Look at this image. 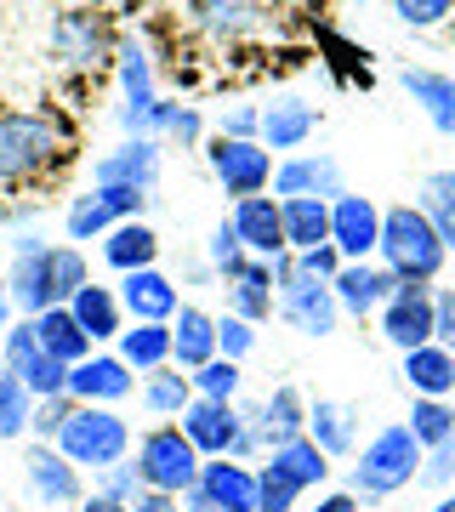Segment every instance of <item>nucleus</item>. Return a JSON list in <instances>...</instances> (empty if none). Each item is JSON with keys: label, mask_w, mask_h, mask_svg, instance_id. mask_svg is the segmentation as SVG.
Here are the masks:
<instances>
[{"label": "nucleus", "mask_w": 455, "mask_h": 512, "mask_svg": "<svg viewBox=\"0 0 455 512\" xmlns=\"http://www.w3.org/2000/svg\"><path fill=\"white\" fill-rule=\"evenodd\" d=\"M421 456H427V450L416 444V433H410L404 421H387V427H376V433L359 444V456L347 467V490L359 495L364 507H382V501L404 495L421 478Z\"/></svg>", "instance_id": "obj_3"}, {"label": "nucleus", "mask_w": 455, "mask_h": 512, "mask_svg": "<svg viewBox=\"0 0 455 512\" xmlns=\"http://www.w3.org/2000/svg\"><path fill=\"white\" fill-rule=\"evenodd\" d=\"M131 512H182V495H160V490H143L131 501Z\"/></svg>", "instance_id": "obj_56"}, {"label": "nucleus", "mask_w": 455, "mask_h": 512, "mask_svg": "<svg viewBox=\"0 0 455 512\" xmlns=\"http://www.w3.org/2000/svg\"><path fill=\"white\" fill-rule=\"evenodd\" d=\"M86 279H91V262L69 239H52V245H40L29 256H12V268H6V285H12V302H18L23 319H35L46 308H69Z\"/></svg>", "instance_id": "obj_2"}, {"label": "nucleus", "mask_w": 455, "mask_h": 512, "mask_svg": "<svg viewBox=\"0 0 455 512\" xmlns=\"http://www.w3.org/2000/svg\"><path fill=\"white\" fill-rule=\"evenodd\" d=\"M273 148L262 137H205V171L211 183L234 200H251V194H268L273 188Z\"/></svg>", "instance_id": "obj_10"}, {"label": "nucleus", "mask_w": 455, "mask_h": 512, "mask_svg": "<svg viewBox=\"0 0 455 512\" xmlns=\"http://www.w3.org/2000/svg\"><path fill=\"white\" fill-rule=\"evenodd\" d=\"M262 433H268V450L308 439V393L296 382H279L273 393H262Z\"/></svg>", "instance_id": "obj_34"}, {"label": "nucleus", "mask_w": 455, "mask_h": 512, "mask_svg": "<svg viewBox=\"0 0 455 512\" xmlns=\"http://www.w3.org/2000/svg\"><path fill=\"white\" fill-rule=\"evenodd\" d=\"M427 512H455V490H444V495H433V507Z\"/></svg>", "instance_id": "obj_60"}, {"label": "nucleus", "mask_w": 455, "mask_h": 512, "mask_svg": "<svg viewBox=\"0 0 455 512\" xmlns=\"http://www.w3.org/2000/svg\"><path fill=\"white\" fill-rule=\"evenodd\" d=\"M200 490L217 501V512H256V467L234 456H217L200 467Z\"/></svg>", "instance_id": "obj_32"}, {"label": "nucleus", "mask_w": 455, "mask_h": 512, "mask_svg": "<svg viewBox=\"0 0 455 512\" xmlns=\"http://www.w3.org/2000/svg\"><path fill=\"white\" fill-rule=\"evenodd\" d=\"M114 291H120V308H126L131 325H171L177 308H182V285H177V274H165V268L120 274Z\"/></svg>", "instance_id": "obj_19"}, {"label": "nucleus", "mask_w": 455, "mask_h": 512, "mask_svg": "<svg viewBox=\"0 0 455 512\" xmlns=\"http://www.w3.org/2000/svg\"><path fill=\"white\" fill-rule=\"evenodd\" d=\"M302 512H364V501L353 490H319Z\"/></svg>", "instance_id": "obj_54"}, {"label": "nucleus", "mask_w": 455, "mask_h": 512, "mask_svg": "<svg viewBox=\"0 0 455 512\" xmlns=\"http://www.w3.org/2000/svg\"><path fill=\"white\" fill-rule=\"evenodd\" d=\"M404 97L427 114V126L438 137H455V74L450 69H427V63H404L399 69Z\"/></svg>", "instance_id": "obj_25"}, {"label": "nucleus", "mask_w": 455, "mask_h": 512, "mask_svg": "<svg viewBox=\"0 0 455 512\" xmlns=\"http://www.w3.org/2000/svg\"><path fill=\"white\" fill-rule=\"evenodd\" d=\"M262 131V103H228L217 114V137H256Z\"/></svg>", "instance_id": "obj_51"}, {"label": "nucleus", "mask_w": 455, "mask_h": 512, "mask_svg": "<svg viewBox=\"0 0 455 512\" xmlns=\"http://www.w3.org/2000/svg\"><path fill=\"white\" fill-rule=\"evenodd\" d=\"M57 450L80 473H103V467H114V461H126L137 450V433H131V421L114 404H74V416L57 433Z\"/></svg>", "instance_id": "obj_6"}, {"label": "nucleus", "mask_w": 455, "mask_h": 512, "mask_svg": "<svg viewBox=\"0 0 455 512\" xmlns=\"http://www.w3.org/2000/svg\"><path fill=\"white\" fill-rule=\"evenodd\" d=\"M217 291H222V302H228V313L251 319V325H268V319H279L273 262H256V256H245L239 268H228V274L217 279Z\"/></svg>", "instance_id": "obj_20"}, {"label": "nucleus", "mask_w": 455, "mask_h": 512, "mask_svg": "<svg viewBox=\"0 0 455 512\" xmlns=\"http://www.w3.org/2000/svg\"><path fill=\"white\" fill-rule=\"evenodd\" d=\"M433 319H438V342L455 348V285H433Z\"/></svg>", "instance_id": "obj_53"}, {"label": "nucleus", "mask_w": 455, "mask_h": 512, "mask_svg": "<svg viewBox=\"0 0 455 512\" xmlns=\"http://www.w3.org/2000/svg\"><path fill=\"white\" fill-rule=\"evenodd\" d=\"M364 433V410L353 399H308V439L330 461H353Z\"/></svg>", "instance_id": "obj_24"}, {"label": "nucleus", "mask_w": 455, "mask_h": 512, "mask_svg": "<svg viewBox=\"0 0 455 512\" xmlns=\"http://www.w3.org/2000/svg\"><path fill=\"white\" fill-rule=\"evenodd\" d=\"M137 382H143V376H137L114 348H97L91 359L69 365V399L74 404H114V410H120L126 399H137Z\"/></svg>", "instance_id": "obj_18"}, {"label": "nucleus", "mask_w": 455, "mask_h": 512, "mask_svg": "<svg viewBox=\"0 0 455 512\" xmlns=\"http://www.w3.org/2000/svg\"><path fill=\"white\" fill-rule=\"evenodd\" d=\"M69 313L80 319V330L91 336V348H114V342H120V330L131 325L126 308H120V291H114V285H97V279H86V285L74 291Z\"/></svg>", "instance_id": "obj_29"}, {"label": "nucleus", "mask_w": 455, "mask_h": 512, "mask_svg": "<svg viewBox=\"0 0 455 512\" xmlns=\"http://www.w3.org/2000/svg\"><path fill=\"white\" fill-rule=\"evenodd\" d=\"M273 200H336L347 194V177H342V160L330 148H302V154H285L273 165Z\"/></svg>", "instance_id": "obj_13"}, {"label": "nucleus", "mask_w": 455, "mask_h": 512, "mask_svg": "<svg viewBox=\"0 0 455 512\" xmlns=\"http://www.w3.org/2000/svg\"><path fill=\"white\" fill-rule=\"evenodd\" d=\"M228 222H234L245 256H256V262H279V256L291 251V245H285V217H279V200H273V194L234 200L228 205Z\"/></svg>", "instance_id": "obj_22"}, {"label": "nucleus", "mask_w": 455, "mask_h": 512, "mask_svg": "<svg viewBox=\"0 0 455 512\" xmlns=\"http://www.w3.org/2000/svg\"><path fill=\"white\" fill-rule=\"evenodd\" d=\"M23 313H18V302H12V285H6V279H0V342H6V330L18 325Z\"/></svg>", "instance_id": "obj_57"}, {"label": "nucleus", "mask_w": 455, "mask_h": 512, "mask_svg": "<svg viewBox=\"0 0 455 512\" xmlns=\"http://www.w3.org/2000/svg\"><path fill=\"white\" fill-rule=\"evenodd\" d=\"M154 137H160L165 148H205V114H200V103L165 97L160 114H154Z\"/></svg>", "instance_id": "obj_40"}, {"label": "nucleus", "mask_w": 455, "mask_h": 512, "mask_svg": "<svg viewBox=\"0 0 455 512\" xmlns=\"http://www.w3.org/2000/svg\"><path fill=\"white\" fill-rule=\"evenodd\" d=\"M211 359H217V313L200 308V302H182L177 319H171V365H182L194 376Z\"/></svg>", "instance_id": "obj_30"}, {"label": "nucleus", "mask_w": 455, "mask_h": 512, "mask_svg": "<svg viewBox=\"0 0 455 512\" xmlns=\"http://www.w3.org/2000/svg\"><path fill=\"white\" fill-rule=\"evenodd\" d=\"M177 427L188 433V444H194V450H200L205 461L234 456V444H239V404L194 399L188 410H182V421H177Z\"/></svg>", "instance_id": "obj_27"}, {"label": "nucleus", "mask_w": 455, "mask_h": 512, "mask_svg": "<svg viewBox=\"0 0 455 512\" xmlns=\"http://www.w3.org/2000/svg\"><path fill=\"white\" fill-rule=\"evenodd\" d=\"M416 484H421V490H433V495L455 490V433L421 456V478H416Z\"/></svg>", "instance_id": "obj_49"}, {"label": "nucleus", "mask_w": 455, "mask_h": 512, "mask_svg": "<svg viewBox=\"0 0 455 512\" xmlns=\"http://www.w3.org/2000/svg\"><path fill=\"white\" fill-rule=\"evenodd\" d=\"M194 399H200V393H194V376L182 365H165V370H154V376L137 382V404H143L148 421H182V410Z\"/></svg>", "instance_id": "obj_33"}, {"label": "nucleus", "mask_w": 455, "mask_h": 512, "mask_svg": "<svg viewBox=\"0 0 455 512\" xmlns=\"http://www.w3.org/2000/svg\"><path fill=\"white\" fill-rule=\"evenodd\" d=\"M182 512H217V501H211V495H205L200 484H194V490L182 495Z\"/></svg>", "instance_id": "obj_59"}, {"label": "nucleus", "mask_w": 455, "mask_h": 512, "mask_svg": "<svg viewBox=\"0 0 455 512\" xmlns=\"http://www.w3.org/2000/svg\"><path fill=\"white\" fill-rule=\"evenodd\" d=\"M114 353H120L137 376H154V370L171 365V325H126L120 342H114Z\"/></svg>", "instance_id": "obj_37"}, {"label": "nucleus", "mask_w": 455, "mask_h": 512, "mask_svg": "<svg viewBox=\"0 0 455 512\" xmlns=\"http://www.w3.org/2000/svg\"><path fill=\"white\" fill-rule=\"evenodd\" d=\"M302 501L308 495L296 490L273 461H256V512H302Z\"/></svg>", "instance_id": "obj_44"}, {"label": "nucleus", "mask_w": 455, "mask_h": 512, "mask_svg": "<svg viewBox=\"0 0 455 512\" xmlns=\"http://www.w3.org/2000/svg\"><path fill=\"white\" fill-rule=\"evenodd\" d=\"M387 274L399 285H438L444 262H450V245L438 239V228L421 217V205H387L382 211V251H376Z\"/></svg>", "instance_id": "obj_4"}, {"label": "nucleus", "mask_w": 455, "mask_h": 512, "mask_svg": "<svg viewBox=\"0 0 455 512\" xmlns=\"http://www.w3.org/2000/svg\"><path fill=\"white\" fill-rule=\"evenodd\" d=\"M194 393L200 399H217V404H239L245 399V365H234V359H211V365L194 370Z\"/></svg>", "instance_id": "obj_43"}, {"label": "nucleus", "mask_w": 455, "mask_h": 512, "mask_svg": "<svg viewBox=\"0 0 455 512\" xmlns=\"http://www.w3.org/2000/svg\"><path fill=\"white\" fill-rule=\"evenodd\" d=\"M205 262H211V268H217V279L228 274V268H239V262H245V245H239V234H234V222L222 217L217 228H211V234H205Z\"/></svg>", "instance_id": "obj_50"}, {"label": "nucleus", "mask_w": 455, "mask_h": 512, "mask_svg": "<svg viewBox=\"0 0 455 512\" xmlns=\"http://www.w3.org/2000/svg\"><path fill=\"white\" fill-rule=\"evenodd\" d=\"M217 353L222 359H234V365H245V359L256 353V325L251 319H239V313L222 308L217 313Z\"/></svg>", "instance_id": "obj_47"}, {"label": "nucleus", "mask_w": 455, "mask_h": 512, "mask_svg": "<svg viewBox=\"0 0 455 512\" xmlns=\"http://www.w3.org/2000/svg\"><path fill=\"white\" fill-rule=\"evenodd\" d=\"M279 217H285V245L291 251L330 245V200H279Z\"/></svg>", "instance_id": "obj_38"}, {"label": "nucleus", "mask_w": 455, "mask_h": 512, "mask_svg": "<svg viewBox=\"0 0 455 512\" xmlns=\"http://www.w3.org/2000/svg\"><path fill=\"white\" fill-rule=\"evenodd\" d=\"M182 18L194 23L205 40L234 46V40L256 35V23H262V0H182Z\"/></svg>", "instance_id": "obj_28"}, {"label": "nucleus", "mask_w": 455, "mask_h": 512, "mask_svg": "<svg viewBox=\"0 0 455 512\" xmlns=\"http://www.w3.org/2000/svg\"><path fill=\"white\" fill-rule=\"evenodd\" d=\"M74 160V131L52 109H0V194L46 188Z\"/></svg>", "instance_id": "obj_1"}, {"label": "nucleus", "mask_w": 455, "mask_h": 512, "mask_svg": "<svg viewBox=\"0 0 455 512\" xmlns=\"http://www.w3.org/2000/svg\"><path fill=\"white\" fill-rule=\"evenodd\" d=\"M0 365L12 370L35 399H57V393H69V365H57L52 353L40 348L29 319H18V325L6 330V342H0Z\"/></svg>", "instance_id": "obj_15"}, {"label": "nucleus", "mask_w": 455, "mask_h": 512, "mask_svg": "<svg viewBox=\"0 0 455 512\" xmlns=\"http://www.w3.org/2000/svg\"><path fill=\"white\" fill-rule=\"evenodd\" d=\"M131 461H137V473H143V490H160V495H188L200 484V467H205V456L188 444V433H182L177 421L143 427Z\"/></svg>", "instance_id": "obj_7"}, {"label": "nucleus", "mask_w": 455, "mask_h": 512, "mask_svg": "<svg viewBox=\"0 0 455 512\" xmlns=\"http://www.w3.org/2000/svg\"><path fill=\"white\" fill-rule=\"evenodd\" d=\"M177 285H194V291H205V285H217V268H211L205 256H188V262H182V274H177Z\"/></svg>", "instance_id": "obj_55"}, {"label": "nucleus", "mask_w": 455, "mask_h": 512, "mask_svg": "<svg viewBox=\"0 0 455 512\" xmlns=\"http://www.w3.org/2000/svg\"><path fill=\"white\" fill-rule=\"evenodd\" d=\"M18 467H23V490L35 495L40 507H80L86 501V473L57 444H29Z\"/></svg>", "instance_id": "obj_16"}, {"label": "nucleus", "mask_w": 455, "mask_h": 512, "mask_svg": "<svg viewBox=\"0 0 455 512\" xmlns=\"http://www.w3.org/2000/svg\"><path fill=\"white\" fill-rule=\"evenodd\" d=\"M74 416V399L57 393V399H35V416H29V444H57L63 421Z\"/></svg>", "instance_id": "obj_48"}, {"label": "nucleus", "mask_w": 455, "mask_h": 512, "mask_svg": "<svg viewBox=\"0 0 455 512\" xmlns=\"http://www.w3.org/2000/svg\"><path fill=\"white\" fill-rule=\"evenodd\" d=\"M330 291H336V308H342V319H376V313L393 302V291H399V279L387 274L382 262H342V274L330 279Z\"/></svg>", "instance_id": "obj_21"}, {"label": "nucleus", "mask_w": 455, "mask_h": 512, "mask_svg": "<svg viewBox=\"0 0 455 512\" xmlns=\"http://www.w3.org/2000/svg\"><path fill=\"white\" fill-rule=\"evenodd\" d=\"M91 495H109V501H137L143 495V473H137V461H114V467H103V473H91Z\"/></svg>", "instance_id": "obj_46"}, {"label": "nucleus", "mask_w": 455, "mask_h": 512, "mask_svg": "<svg viewBox=\"0 0 455 512\" xmlns=\"http://www.w3.org/2000/svg\"><path fill=\"white\" fill-rule=\"evenodd\" d=\"M29 416H35V393L6 370V376H0V444L29 439Z\"/></svg>", "instance_id": "obj_42"}, {"label": "nucleus", "mask_w": 455, "mask_h": 512, "mask_svg": "<svg viewBox=\"0 0 455 512\" xmlns=\"http://www.w3.org/2000/svg\"><path fill=\"white\" fill-rule=\"evenodd\" d=\"M273 291H279V325H291L296 336H313V342H325V336H336V330H342L336 291H330L325 279L302 274L291 251L273 262Z\"/></svg>", "instance_id": "obj_8"}, {"label": "nucleus", "mask_w": 455, "mask_h": 512, "mask_svg": "<svg viewBox=\"0 0 455 512\" xmlns=\"http://www.w3.org/2000/svg\"><path fill=\"white\" fill-rule=\"evenodd\" d=\"M376 330L393 353H410V348H427L438 342V319H433V285H399L393 302L376 313Z\"/></svg>", "instance_id": "obj_17"}, {"label": "nucleus", "mask_w": 455, "mask_h": 512, "mask_svg": "<svg viewBox=\"0 0 455 512\" xmlns=\"http://www.w3.org/2000/svg\"><path fill=\"white\" fill-rule=\"evenodd\" d=\"M80 512H131V507H126V501H109V495H91V490H86Z\"/></svg>", "instance_id": "obj_58"}, {"label": "nucleus", "mask_w": 455, "mask_h": 512, "mask_svg": "<svg viewBox=\"0 0 455 512\" xmlns=\"http://www.w3.org/2000/svg\"><path fill=\"white\" fill-rule=\"evenodd\" d=\"M404 427L416 433L421 450L444 444V439L455 433V399H410V416H404Z\"/></svg>", "instance_id": "obj_41"}, {"label": "nucleus", "mask_w": 455, "mask_h": 512, "mask_svg": "<svg viewBox=\"0 0 455 512\" xmlns=\"http://www.w3.org/2000/svg\"><path fill=\"white\" fill-rule=\"evenodd\" d=\"M399 376L410 387V399H455V348L427 342V348L399 353Z\"/></svg>", "instance_id": "obj_31"}, {"label": "nucleus", "mask_w": 455, "mask_h": 512, "mask_svg": "<svg viewBox=\"0 0 455 512\" xmlns=\"http://www.w3.org/2000/svg\"><path fill=\"white\" fill-rule=\"evenodd\" d=\"M416 205H421V217L433 222L438 239H444V245H450V256H455V165H444V171H427V177H421Z\"/></svg>", "instance_id": "obj_39"}, {"label": "nucleus", "mask_w": 455, "mask_h": 512, "mask_svg": "<svg viewBox=\"0 0 455 512\" xmlns=\"http://www.w3.org/2000/svg\"><path fill=\"white\" fill-rule=\"evenodd\" d=\"M29 325H35V342L52 353L57 365H80V359L97 353V348H91V336L80 330V319H74L69 308H46V313H35Z\"/></svg>", "instance_id": "obj_36"}, {"label": "nucleus", "mask_w": 455, "mask_h": 512, "mask_svg": "<svg viewBox=\"0 0 455 512\" xmlns=\"http://www.w3.org/2000/svg\"><path fill=\"white\" fill-rule=\"evenodd\" d=\"M154 194H137V188H80L69 205H63V239L86 251L91 239H103L114 222H131V217H148Z\"/></svg>", "instance_id": "obj_11"}, {"label": "nucleus", "mask_w": 455, "mask_h": 512, "mask_svg": "<svg viewBox=\"0 0 455 512\" xmlns=\"http://www.w3.org/2000/svg\"><path fill=\"white\" fill-rule=\"evenodd\" d=\"M114 80H120V137H154V114H160L165 92L160 74H154V52H148L143 35H120V52H114Z\"/></svg>", "instance_id": "obj_9"}, {"label": "nucleus", "mask_w": 455, "mask_h": 512, "mask_svg": "<svg viewBox=\"0 0 455 512\" xmlns=\"http://www.w3.org/2000/svg\"><path fill=\"white\" fill-rule=\"evenodd\" d=\"M97 251H103V262L114 268V279H120V274H137V268H160L165 239L148 217H131V222H114L109 234L97 239Z\"/></svg>", "instance_id": "obj_26"}, {"label": "nucleus", "mask_w": 455, "mask_h": 512, "mask_svg": "<svg viewBox=\"0 0 455 512\" xmlns=\"http://www.w3.org/2000/svg\"><path fill=\"white\" fill-rule=\"evenodd\" d=\"M296 256V268H302V274H313V279H336L342 274V251H336V245H313V251H291Z\"/></svg>", "instance_id": "obj_52"}, {"label": "nucleus", "mask_w": 455, "mask_h": 512, "mask_svg": "<svg viewBox=\"0 0 455 512\" xmlns=\"http://www.w3.org/2000/svg\"><path fill=\"white\" fill-rule=\"evenodd\" d=\"M313 131H319V103H308V97H296V92H279L262 103V143L285 160V154H302V148L313 143Z\"/></svg>", "instance_id": "obj_23"}, {"label": "nucleus", "mask_w": 455, "mask_h": 512, "mask_svg": "<svg viewBox=\"0 0 455 512\" xmlns=\"http://www.w3.org/2000/svg\"><path fill=\"white\" fill-rule=\"evenodd\" d=\"M393 6V18L404 29H416V35H433L444 23H455V0H387Z\"/></svg>", "instance_id": "obj_45"}, {"label": "nucleus", "mask_w": 455, "mask_h": 512, "mask_svg": "<svg viewBox=\"0 0 455 512\" xmlns=\"http://www.w3.org/2000/svg\"><path fill=\"white\" fill-rule=\"evenodd\" d=\"M382 211L387 205H376L370 194H336L330 200V245L342 251V262H376V251H382Z\"/></svg>", "instance_id": "obj_14"}, {"label": "nucleus", "mask_w": 455, "mask_h": 512, "mask_svg": "<svg viewBox=\"0 0 455 512\" xmlns=\"http://www.w3.org/2000/svg\"><path fill=\"white\" fill-rule=\"evenodd\" d=\"M120 35H126V29H114V18L103 12V6H63V12L52 18L46 52H52V63H57L63 74H80V80H91V74L114 69Z\"/></svg>", "instance_id": "obj_5"}, {"label": "nucleus", "mask_w": 455, "mask_h": 512, "mask_svg": "<svg viewBox=\"0 0 455 512\" xmlns=\"http://www.w3.org/2000/svg\"><path fill=\"white\" fill-rule=\"evenodd\" d=\"M165 171V143L160 137H120L114 148H103L91 160V183L97 188H137V194H154Z\"/></svg>", "instance_id": "obj_12"}, {"label": "nucleus", "mask_w": 455, "mask_h": 512, "mask_svg": "<svg viewBox=\"0 0 455 512\" xmlns=\"http://www.w3.org/2000/svg\"><path fill=\"white\" fill-rule=\"evenodd\" d=\"M262 461H273V467H279V473L291 478V484H296L302 495H319V490L330 484V473H336V461H330L313 439H291V444H279V450H268Z\"/></svg>", "instance_id": "obj_35"}]
</instances>
